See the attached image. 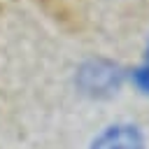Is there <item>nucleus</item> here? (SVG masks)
<instances>
[{
  "label": "nucleus",
  "mask_w": 149,
  "mask_h": 149,
  "mask_svg": "<svg viewBox=\"0 0 149 149\" xmlns=\"http://www.w3.org/2000/svg\"><path fill=\"white\" fill-rule=\"evenodd\" d=\"M123 70L107 58H91L77 70V86L91 98H109L121 88Z\"/></svg>",
  "instance_id": "1"
},
{
  "label": "nucleus",
  "mask_w": 149,
  "mask_h": 149,
  "mask_svg": "<svg viewBox=\"0 0 149 149\" xmlns=\"http://www.w3.org/2000/svg\"><path fill=\"white\" fill-rule=\"evenodd\" d=\"M91 149H144V137L140 128L130 123H116L102 130L93 140Z\"/></svg>",
  "instance_id": "2"
},
{
  "label": "nucleus",
  "mask_w": 149,
  "mask_h": 149,
  "mask_svg": "<svg viewBox=\"0 0 149 149\" xmlns=\"http://www.w3.org/2000/svg\"><path fill=\"white\" fill-rule=\"evenodd\" d=\"M133 79H135V84H137V88H140L142 93H149V49H147L144 63L133 72Z\"/></svg>",
  "instance_id": "3"
}]
</instances>
